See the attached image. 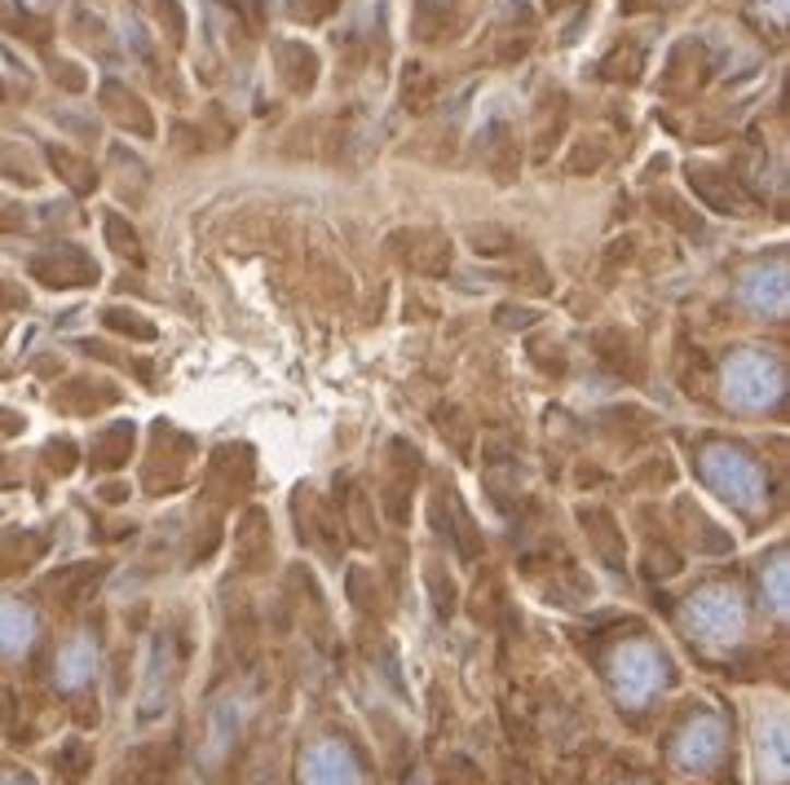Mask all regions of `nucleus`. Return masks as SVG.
<instances>
[{
	"label": "nucleus",
	"mask_w": 790,
	"mask_h": 785,
	"mask_svg": "<svg viewBox=\"0 0 790 785\" xmlns=\"http://www.w3.org/2000/svg\"><path fill=\"white\" fill-rule=\"evenodd\" d=\"M411 75H406V102H415L411 110H424L428 106V97H433V75L424 71V67H406Z\"/></svg>",
	"instance_id": "nucleus-1"
},
{
	"label": "nucleus",
	"mask_w": 790,
	"mask_h": 785,
	"mask_svg": "<svg viewBox=\"0 0 790 785\" xmlns=\"http://www.w3.org/2000/svg\"><path fill=\"white\" fill-rule=\"evenodd\" d=\"M428 587L437 592V609H441V614H450V609H456V587H450V592L441 587V570H437V566L428 570Z\"/></svg>",
	"instance_id": "nucleus-2"
},
{
	"label": "nucleus",
	"mask_w": 790,
	"mask_h": 785,
	"mask_svg": "<svg viewBox=\"0 0 790 785\" xmlns=\"http://www.w3.org/2000/svg\"><path fill=\"white\" fill-rule=\"evenodd\" d=\"M331 10H335V0H314V5H309L314 19H322V14H331Z\"/></svg>",
	"instance_id": "nucleus-3"
}]
</instances>
